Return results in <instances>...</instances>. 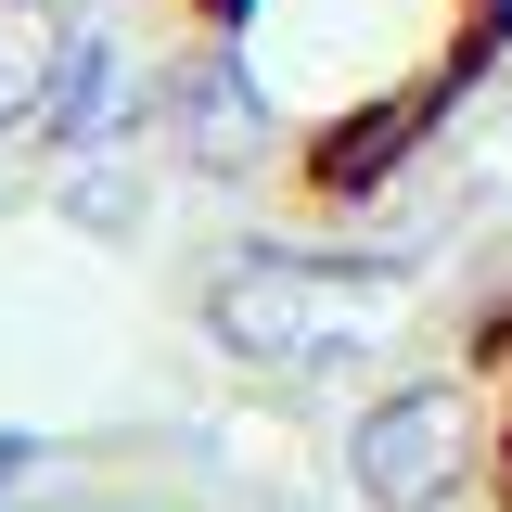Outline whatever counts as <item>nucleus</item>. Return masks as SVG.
<instances>
[{"mask_svg": "<svg viewBox=\"0 0 512 512\" xmlns=\"http://www.w3.org/2000/svg\"><path fill=\"white\" fill-rule=\"evenodd\" d=\"M64 218H77V231H141V180L77 154V180H64Z\"/></svg>", "mask_w": 512, "mask_h": 512, "instance_id": "423d86ee", "label": "nucleus"}, {"mask_svg": "<svg viewBox=\"0 0 512 512\" xmlns=\"http://www.w3.org/2000/svg\"><path fill=\"white\" fill-rule=\"evenodd\" d=\"M26 461H39V436H0V487H13V474H26Z\"/></svg>", "mask_w": 512, "mask_h": 512, "instance_id": "0eeeda50", "label": "nucleus"}, {"mask_svg": "<svg viewBox=\"0 0 512 512\" xmlns=\"http://www.w3.org/2000/svg\"><path fill=\"white\" fill-rule=\"evenodd\" d=\"M346 474H359L372 512H448L461 474H474V410H461V384H397V397H372L359 436H346Z\"/></svg>", "mask_w": 512, "mask_h": 512, "instance_id": "f03ea898", "label": "nucleus"}, {"mask_svg": "<svg viewBox=\"0 0 512 512\" xmlns=\"http://www.w3.org/2000/svg\"><path fill=\"white\" fill-rule=\"evenodd\" d=\"M154 128H167V154L180 167H244L256 141V90H244V64H218V52H192L167 64V90H154Z\"/></svg>", "mask_w": 512, "mask_h": 512, "instance_id": "7ed1b4c3", "label": "nucleus"}, {"mask_svg": "<svg viewBox=\"0 0 512 512\" xmlns=\"http://www.w3.org/2000/svg\"><path fill=\"white\" fill-rule=\"evenodd\" d=\"M64 13L52 0H0V128H26L39 103H52V77H64Z\"/></svg>", "mask_w": 512, "mask_h": 512, "instance_id": "39448f33", "label": "nucleus"}, {"mask_svg": "<svg viewBox=\"0 0 512 512\" xmlns=\"http://www.w3.org/2000/svg\"><path fill=\"white\" fill-rule=\"evenodd\" d=\"M384 295H397V269L256 244V256H231V269H218L205 320H218V346H231V359H346V346L372 333Z\"/></svg>", "mask_w": 512, "mask_h": 512, "instance_id": "f257e3e1", "label": "nucleus"}, {"mask_svg": "<svg viewBox=\"0 0 512 512\" xmlns=\"http://www.w3.org/2000/svg\"><path fill=\"white\" fill-rule=\"evenodd\" d=\"M128 128H141L128 52H116V39H77L64 77H52V103H39V141H52V154H103V141H128Z\"/></svg>", "mask_w": 512, "mask_h": 512, "instance_id": "20e7f679", "label": "nucleus"}]
</instances>
